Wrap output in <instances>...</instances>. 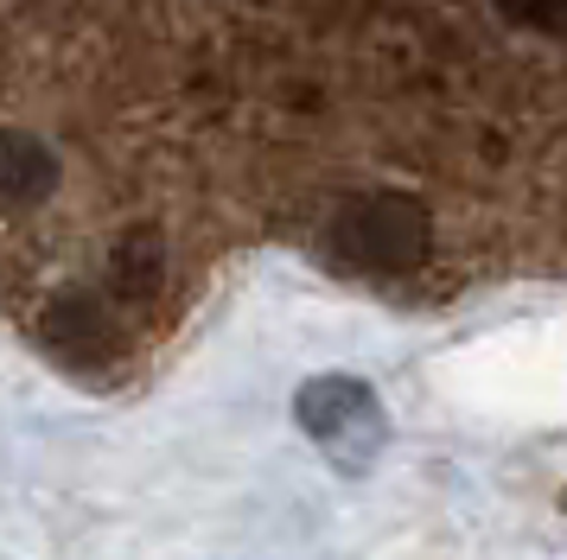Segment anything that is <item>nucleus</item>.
Wrapping results in <instances>:
<instances>
[{
	"instance_id": "2",
	"label": "nucleus",
	"mask_w": 567,
	"mask_h": 560,
	"mask_svg": "<svg viewBox=\"0 0 567 560\" xmlns=\"http://www.w3.org/2000/svg\"><path fill=\"white\" fill-rule=\"evenodd\" d=\"M293 421L319 453L332 458L344 478H358L377 465V453L389 446V414L377 402V388L358 376H312L293 395Z\"/></svg>"
},
{
	"instance_id": "6",
	"label": "nucleus",
	"mask_w": 567,
	"mask_h": 560,
	"mask_svg": "<svg viewBox=\"0 0 567 560\" xmlns=\"http://www.w3.org/2000/svg\"><path fill=\"white\" fill-rule=\"evenodd\" d=\"M497 13L516 25V32H542V39H561L567 25V0H497Z\"/></svg>"
},
{
	"instance_id": "3",
	"label": "nucleus",
	"mask_w": 567,
	"mask_h": 560,
	"mask_svg": "<svg viewBox=\"0 0 567 560\" xmlns=\"http://www.w3.org/2000/svg\"><path fill=\"white\" fill-rule=\"evenodd\" d=\"M39 338H45L58 356H71V363H103V356L122 344L109 300L103 293H78V287L45 300V312H39Z\"/></svg>"
},
{
	"instance_id": "1",
	"label": "nucleus",
	"mask_w": 567,
	"mask_h": 560,
	"mask_svg": "<svg viewBox=\"0 0 567 560\" xmlns=\"http://www.w3.org/2000/svg\"><path fill=\"white\" fill-rule=\"evenodd\" d=\"M326 249L358 274H409L434 249V217L409 191H351L326 217Z\"/></svg>"
},
{
	"instance_id": "5",
	"label": "nucleus",
	"mask_w": 567,
	"mask_h": 560,
	"mask_svg": "<svg viewBox=\"0 0 567 560\" xmlns=\"http://www.w3.org/2000/svg\"><path fill=\"white\" fill-rule=\"evenodd\" d=\"M166 268H173V255H166V236L159 229H128V236H115V249H109L103 274H109V293H122V300H154L159 287H166Z\"/></svg>"
},
{
	"instance_id": "4",
	"label": "nucleus",
	"mask_w": 567,
	"mask_h": 560,
	"mask_svg": "<svg viewBox=\"0 0 567 560\" xmlns=\"http://www.w3.org/2000/svg\"><path fill=\"white\" fill-rule=\"evenodd\" d=\"M58 191V153L39 134L0 127V210H39Z\"/></svg>"
}]
</instances>
